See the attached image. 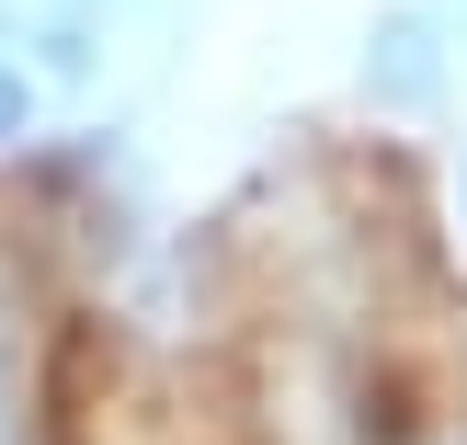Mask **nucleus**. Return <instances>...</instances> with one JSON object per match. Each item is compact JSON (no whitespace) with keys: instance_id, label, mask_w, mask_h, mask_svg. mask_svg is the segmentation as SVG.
<instances>
[{"instance_id":"6e6552de","label":"nucleus","mask_w":467,"mask_h":445,"mask_svg":"<svg viewBox=\"0 0 467 445\" xmlns=\"http://www.w3.org/2000/svg\"><path fill=\"white\" fill-rule=\"evenodd\" d=\"M433 445H467V411H456V423H433Z\"/></svg>"},{"instance_id":"7ed1b4c3","label":"nucleus","mask_w":467,"mask_h":445,"mask_svg":"<svg viewBox=\"0 0 467 445\" xmlns=\"http://www.w3.org/2000/svg\"><path fill=\"white\" fill-rule=\"evenodd\" d=\"M46 114H57V91H46L35 69H23L12 46H0V172H12V160H23V149L46 137Z\"/></svg>"},{"instance_id":"423d86ee","label":"nucleus","mask_w":467,"mask_h":445,"mask_svg":"<svg viewBox=\"0 0 467 445\" xmlns=\"http://www.w3.org/2000/svg\"><path fill=\"white\" fill-rule=\"evenodd\" d=\"M68 12H103V23H126V12H137V0H68Z\"/></svg>"},{"instance_id":"39448f33","label":"nucleus","mask_w":467,"mask_h":445,"mask_svg":"<svg viewBox=\"0 0 467 445\" xmlns=\"http://www.w3.org/2000/svg\"><path fill=\"white\" fill-rule=\"evenodd\" d=\"M445 240H456V263H467V126H456V149H445Z\"/></svg>"},{"instance_id":"0eeeda50","label":"nucleus","mask_w":467,"mask_h":445,"mask_svg":"<svg viewBox=\"0 0 467 445\" xmlns=\"http://www.w3.org/2000/svg\"><path fill=\"white\" fill-rule=\"evenodd\" d=\"M433 12H445V35H456V46H467V0H433Z\"/></svg>"},{"instance_id":"f03ea898","label":"nucleus","mask_w":467,"mask_h":445,"mask_svg":"<svg viewBox=\"0 0 467 445\" xmlns=\"http://www.w3.org/2000/svg\"><path fill=\"white\" fill-rule=\"evenodd\" d=\"M0 46H12L57 103H80V91L114 80V23L103 12H68V0H0Z\"/></svg>"},{"instance_id":"f257e3e1","label":"nucleus","mask_w":467,"mask_h":445,"mask_svg":"<svg viewBox=\"0 0 467 445\" xmlns=\"http://www.w3.org/2000/svg\"><path fill=\"white\" fill-rule=\"evenodd\" d=\"M456 80H467V46L445 35L433 0H377L354 35V103L377 126H445L456 114Z\"/></svg>"},{"instance_id":"20e7f679","label":"nucleus","mask_w":467,"mask_h":445,"mask_svg":"<svg viewBox=\"0 0 467 445\" xmlns=\"http://www.w3.org/2000/svg\"><path fill=\"white\" fill-rule=\"evenodd\" d=\"M57 411H68V388H57V377L0 388V445H57Z\"/></svg>"}]
</instances>
